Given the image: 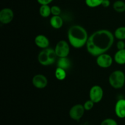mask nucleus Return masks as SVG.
Returning a JSON list of instances; mask_svg holds the SVG:
<instances>
[{
    "label": "nucleus",
    "instance_id": "obj_1",
    "mask_svg": "<svg viewBox=\"0 0 125 125\" xmlns=\"http://www.w3.org/2000/svg\"><path fill=\"white\" fill-rule=\"evenodd\" d=\"M114 34L107 29L96 31L89 37L86 48L88 52L97 57L106 53L111 49L114 42Z\"/></svg>",
    "mask_w": 125,
    "mask_h": 125
},
{
    "label": "nucleus",
    "instance_id": "obj_2",
    "mask_svg": "<svg viewBox=\"0 0 125 125\" xmlns=\"http://www.w3.org/2000/svg\"><path fill=\"white\" fill-rule=\"evenodd\" d=\"M69 43L74 48H81L86 45L89 35L86 29L80 25H73L70 27L67 32Z\"/></svg>",
    "mask_w": 125,
    "mask_h": 125
},
{
    "label": "nucleus",
    "instance_id": "obj_3",
    "mask_svg": "<svg viewBox=\"0 0 125 125\" xmlns=\"http://www.w3.org/2000/svg\"><path fill=\"white\" fill-rule=\"evenodd\" d=\"M54 50L51 48L43 49L38 54L37 59L39 63L43 66L51 65L55 62L57 57Z\"/></svg>",
    "mask_w": 125,
    "mask_h": 125
},
{
    "label": "nucleus",
    "instance_id": "obj_4",
    "mask_svg": "<svg viewBox=\"0 0 125 125\" xmlns=\"http://www.w3.org/2000/svg\"><path fill=\"white\" fill-rule=\"evenodd\" d=\"M109 83L112 87L115 89H122L125 84V74L122 70H115L109 77Z\"/></svg>",
    "mask_w": 125,
    "mask_h": 125
},
{
    "label": "nucleus",
    "instance_id": "obj_5",
    "mask_svg": "<svg viewBox=\"0 0 125 125\" xmlns=\"http://www.w3.org/2000/svg\"><path fill=\"white\" fill-rule=\"evenodd\" d=\"M70 46L65 40H60L56 44L54 51L58 57H65L69 55Z\"/></svg>",
    "mask_w": 125,
    "mask_h": 125
},
{
    "label": "nucleus",
    "instance_id": "obj_6",
    "mask_svg": "<svg viewBox=\"0 0 125 125\" xmlns=\"http://www.w3.org/2000/svg\"><path fill=\"white\" fill-rule=\"evenodd\" d=\"M103 89L101 86L98 85L92 87L89 92L90 100H91L94 103L100 102L103 98Z\"/></svg>",
    "mask_w": 125,
    "mask_h": 125
},
{
    "label": "nucleus",
    "instance_id": "obj_7",
    "mask_svg": "<svg viewBox=\"0 0 125 125\" xmlns=\"http://www.w3.org/2000/svg\"><path fill=\"white\" fill-rule=\"evenodd\" d=\"M85 109L84 106L81 104H77L72 106L69 111L70 117L74 120H79L84 115L85 112Z\"/></svg>",
    "mask_w": 125,
    "mask_h": 125
},
{
    "label": "nucleus",
    "instance_id": "obj_8",
    "mask_svg": "<svg viewBox=\"0 0 125 125\" xmlns=\"http://www.w3.org/2000/svg\"><path fill=\"white\" fill-rule=\"evenodd\" d=\"M112 63H113V59H112V56L108 54H101L97 56L96 63L101 68H109L112 65Z\"/></svg>",
    "mask_w": 125,
    "mask_h": 125
},
{
    "label": "nucleus",
    "instance_id": "obj_9",
    "mask_svg": "<svg viewBox=\"0 0 125 125\" xmlns=\"http://www.w3.org/2000/svg\"><path fill=\"white\" fill-rule=\"evenodd\" d=\"M48 79L45 75L38 74L34 76L32 79V83L35 88L42 89L46 87L48 85Z\"/></svg>",
    "mask_w": 125,
    "mask_h": 125
},
{
    "label": "nucleus",
    "instance_id": "obj_10",
    "mask_svg": "<svg viewBox=\"0 0 125 125\" xmlns=\"http://www.w3.org/2000/svg\"><path fill=\"white\" fill-rule=\"evenodd\" d=\"M14 13L10 8H4L0 11V22L4 24L10 23L13 19Z\"/></svg>",
    "mask_w": 125,
    "mask_h": 125
},
{
    "label": "nucleus",
    "instance_id": "obj_11",
    "mask_svg": "<svg viewBox=\"0 0 125 125\" xmlns=\"http://www.w3.org/2000/svg\"><path fill=\"white\" fill-rule=\"evenodd\" d=\"M34 43L37 46L42 49L47 48L50 45V40L48 38L42 34H39L35 37Z\"/></svg>",
    "mask_w": 125,
    "mask_h": 125
},
{
    "label": "nucleus",
    "instance_id": "obj_12",
    "mask_svg": "<svg viewBox=\"0 0 125 125\" xmlns=\"http://www.w3.org/2000/svg\"><path fill=\"white\" fill-rule=\"evenodd\" d=\"M115 112L118 118H125V99L118 100L115 106Z\"/></svg>",
    "mask_w": 125,
    "mask_h": 125
},
{
    "label": "nucleus",
    "instance_id": "obj_13",
    "mask_svg": "<svg viewBox=\"0 0 125 125\" xmlns=\"http://www.w3.org/2000/svg\"><path fill=\"white\" fill-rule=\"evenodd\" d=\"M50 24L54 29H59L62 27L63 24V21L60 15H52L50 18Z\"/></svg>",
    "mask_w": 125,
    "mask_h": 125
},
{
    "label": "nucleus",
    "instance_id": "obj_14",
    "mask_svg": "<svg viewBox=\"0 0 125 125\" xmlns=\"http://www.w3.org/2000/svg\"><path fill=\"white\" fill-rule=\"evenodd\" d=\"M114 61L119 65L125 64V49L119 50L114 55Z\"/></svg>",
    "mask_w": 125,
    "mask_h": 125
},
{
    "label": "nucleus",
    "instance_id": "obj_15",
    "mask_svg": "<svg viewBox=\"0 0 125 125\" xmlns=\"http://www.w3.org/2000/svg\"><path fill=\"white\" fill-rule=\"evenodd\" d=\"M57 67H60L65 69V70H68L71 66V62L67 57H59L57 63Z\"/></svg>",
    "mask_w": 125,
    "mask_h": 125
},
{
    "label": "nucleus",
    "instance_id": "obj_16",
    "mask_svg": "<svg viewBox=\"0 0 125 125\" xmlns=\"http://www.w3.org/2000/svg\"><path fill=\"white\" fill-rule=\"evenodd\" d=\"M39 13L41 17L47 18L51 14V7L49 5H41L39 9Z\"/></svg>",
    "mask_w": 125,
    "mask_h": 125
},
{
    "label": "nucleus",
    "instance_id": "obj_17",
    "mask_svg": "<svg viewBox=\"0 0 125 125\" xmlns=\"http://www.w3.org/2000/svg\"><path fill=\"white\" fill-rule=\"evenodd\" d=\"M54 75L56 79L59 81H63L67 77V72L63 68L57 67L54 72Z\"/></svg>",
    "mask_w": 125,
    "mask_h": 125
},
{
    "label": "nucleus",
    "instance_id": "obj_18",
    "mask_svg": "<svg viewBox=\"0 0 125 125\" xmlns=\"http://www.w3.org/2000/svg\"><path fill=\"white\" fill-rule=\"evenodd\" d=\"M113 8L118 13L124 12H125V2L122 0H117L114 3Z\"/></svg>",
    "mask_w": 125,
    "mask_h": 125
},
{
    "label": "nucleus",
    "instance_id": "obj_19",
    "mask_svg": "<svg viewBox=\"0 0 125 125\" xmlns=\"http://www.w3.org/2000/svg\"><path fill=\"white\" fill-rule=\"evenodd\" d=\"M114 36L119 40H125V26L117 28L114 32Z\"/></svg>",
    "mask_w": 125,
    "mask_h": 125
},
{
    "label": "nucleus",
    "instance_id": "obj_20",
    "mask_svg": "<svg viewBox=\"0 0 125 125\" xmlns=\"http://www.w3.org/2000/svg\"><path fill=\"white\" fill-rule=\"evenodd\" d=\"M103 0H85V2L87 6L89 7H96L101 6Z\"/></svg>",
    "mask_w": 125,
    "mask_h": 125
},
{
    "label": "nucleus",
    "instance_id": "obj_21",
    "mask_svg": "<svg viewBox=\"0 0 125 125\" xmlns=\"http://www.w3.org/2000/svg\"><path fill=\"white\" fill-rule=\"evenodd\" d=\"M94 104L95 103L91 100H89L85 101L83 106H84V107L85 111H90V110H91L94 107Z\"/></svg>",
    "mask_w": 125,
    "mask_h": 125
},
{
    "label": "nucleus",
    "instance_id": "obj_22",
    "mask_svg": "<svg viewBox=\"0 0 125 125\" xmlns=\"http://www.w3.org/2000/svg\"><path fill=\"white\" fill-rule=\"evenodd\" d=\"M101 125H118L117 122L112 118H106L101 122Z\"/></svg>",
    "mask_w": 125,
    "mask_h": 125
},
{
    "label": "nucleus",
    "instance_id": "obj_23",
    "mask_svg": "<svg viewBox=\"0 0 125 125\" xmlns=\"http://www.w3.org/2000/svg\"><path fill=\"white\" fill-rule=\"evenodd\" d=\"M51 14L52 15H60L61 13V9L59 6H52L51 7Z\"/></svg>",
    "mask_w": 125,
    "mask_h": 125
},
{
    "label": "nucleus",
    "instance_id": "obj_24",
    "mask_svg": "<svg viewBox=\"0 0 125 125\" xmlns=\"http://www.w3.org/2000/svg\"><path fill=\"white\" fill-rule=\"evenodd\" d=\"M117 48L118 50L125 49V42L123 40H119L117 43Z\"/></svg>",
    "mask_w": 125,
    "mask_h": 125
},
{
    "label": "nucleus",
    "instance_id": "obj_25",
    "mask_svg": "<svg viewBox=\"0 0 125 125\" xmlns=\"http://www.w3.org/2000/svg\"><path fill=\"white\" fill-rule=\"evenodd\" d=\"M38 3L40 4V5H49L53 0H37Z\"/></svg>",
    "mask_w": 125,
    "mask_h": 125
},
{
    "label": "nucleus",
    "instance_id": "obj_26",
    "mask_svg": "<svg viewBox=\"0 0 125 125\" xmlns=\"http://www.w3.org/2000/svg\"><path fill=\"white\" fill-rule=\"evenodd\" d=\"M111 4V2L109 0H103L101 4V6L104 7H108Z\"/></svg>",
    "mask_w": 125,
    "mask_h": 125
}]
</instances>
